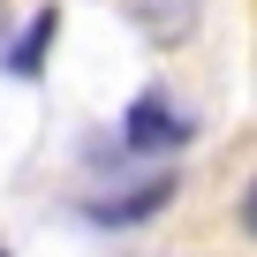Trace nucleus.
Instances as JSON below:
<instances>
[{
	"label": "nucleus",
	"mask_w": 257,
	"mask_h": 257,
	"mask_svg": "<svg viewBox=\"0 0 257 257\" xmlns=\"http://www.w3.org/2000/svg\"><path fill=\"white\" fill-rule=\"evenodd\" d=\"M0 31H8V0H0Z\"/></svg>",
	"instance_id": "6"
},
{
	"label": "nucleus",
	"mask_w": 257,
	"mask_h": 257,
	"mask_svg": "<svg viewBox=\"0 0 257 257\" xmlns=\"http://www.w3.org/2000/svg\"><path fill=\"white\" fill-rule=\"evenodd\" d=\"M128 8H137V31L152 46H189L197 31V0H128Z\"/></svg>",
	"instance_id": "2"
},
{
	"label": "nucleus",
	"mask_w": 257,
	"mask_h": 257,
	"mask_svg": "<svg viewBox=\"0 0 257 257\" xmlns=\"http://www.w3.org/2000/svg\"><path fill=\"white\" fill-rule=\"evenodd\" d=\"M242 227L257 234V182H249V197H242Z\"/></svg>",
	"instance_id": "5"
},
{
	"label": "nucleus",
	"mask_w": 257,
	"mask_h": 257,
	"mask_svg": "<svg viewBox=\"0 0 257 257\" xmlns=\"http://www.w3.org/2000/svg\"><path fill=\"white\" fill-rule=\"evenodd\" d=\"M159 204H174V174H152L144 189H128V197H106V204H91V219H98V227H137V219H152Z\"/></svg>",
	"instance_id": "3"
},
{
	"label": "nucleus",
	"mask_w": 257,
	"mask_h": 257,
	"mask_svg": "<svg viewBox=\"0 0 257 257\" xmlns=\"http://www.w3.org/2000/svg\"><path fill=\"white\" fill-rule=\"evenodd\" d=\"M121 137H128V152H182V144H189V121H182L159 91H144L137 106H128Z\"/></svg>",
	"instance_id": "1"
},
{
	"label": "nucleus",
	"mask_w": 257,
	"mask_h": 257,
	"mask_svg": "<svg viewBox=\"0 0 257 257\" xmlns=\"http://www.w3.org/2000/svg\"><path fill=\"white\" fill-rule=\"evenodd\" d=\"M53 31H61V16L46 8V16H38L31 31H23V46H8V61H16L23 76H38V61H46V46H53Z\"/></svg>",
	"instance_id": "4"
}]
</instances>
